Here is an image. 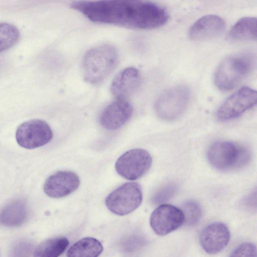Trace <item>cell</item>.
Returning <instances> with one entry per match:
<instances>
[{
	"label": "cell",
	"mask_w": 257,
	"mask_h": 257,
	"mask_svg": "<svg viewBox=\"0 0 257 257\" xmlns=\"http://www.w3.org/2000/svg\"><path fill=\"white\" fill-rule=\"evenodd\" d=\"M71 7L92 22L133 29L159 27L169 18L163 7L148 1H76L71 4Z\"/></svg>",
	"instance_id": "6da1fadb"
},
{
	"label": "cell",
	"mask_w": 257,
	"mask_h": 257,
	"mask_svg": "<svg viewBox=\"0 0 257 257\" xmlns=\"http://www.w3.org/2000/svg\"><path fill=\"white\" fill-rule=\"evenodd\" d=\"M118 58L117 50L110 45H100L89 50L82 61L84 80L92 84L100 83L113 70Z\"/></svg>",
	"instance_id": "7a4b0ae2"
},
{
	"label": "cell",
	"mask_w": 257,
	"mask_h": 257,
	"mask_svg": "<svg viewBox=\"0 0 257 257\" xmlns=\"http://www.w3.org/2000/svg\"><path fill=\"white\" fill-rule=\"evenodd\" d=\"M207 159L216 169L233 171L246 166L250 159V153L247 148L236 143L218 141L210 147Z\"/></svg>",
	"instance_id": "3957f363"
},
{
	"label": "cell",
	"mask_w": 257,
	"mask_h": 257,
	"mask_svg": "<svg viewBox=\"0 0 257 257\" xmlns=\"http://www.w3.org/2000/svg\"><path fill=\"white\" fill-rule=\"evenodd\" d=\"M252 59L246 55H235L225 59L219 64L214 76L216 86L227 91L235 87L251 69Z\"/></svg>",
	"instance_id": "277c9868"
},
{
	"label": "cell",
	"mask_w": 257,
	"mask_h": 257,
	"mask_svg": "<svg viewBox=\"0 0 257 257\" xmlns=\"http://www.w3.org/2000/svg\"><path fill=\"white\" fill-rule=\"evenodd\" d=\"M143 200L142 189L136 182L123 184L105 198V203L111 212L125 215L136 210L141 204Z\"/></svg>",
	"instance_id": "5b68a950"
},
{
	"label": "cell",
	"mask_w": 257,
	"mask_h": 257,
	"mask_svg": "<svg viewBox=\"0 0 257 257\" xmlns=\"http://www.w3.org/2000/svg\"><path fill=\"white\" fill-rule=\"evenodd\" d=\"M189 98L190 91L186 86L177 85L170 88L158 98L155 104L156 112L162 119H175L184 112Z\"/></svg>",
	"instance_id": "8992f818"
},
{
	"label": "cell",
	"mask_w": 257,
	"mask_h": 257,
	"mask_svg": "<svg viewBox=\"0 0 257 257\" xmlns=\"http://www.w3.org/2000/svg\"><path fill=\"white\" fill-rule=\"evenodd\" d=\"M152 163V157L147 151L135 149L120 156L115 163V168L121 177L135 180L143 176L150 169Z\"/></svg>",
	"instance_id": "52a82bcc"
},
{
	"label": "cell",
	"mask_w": 257,
	"mask_h": 257,
	"mask_svg": "<svg viewBox=\"0 0 257 257\" xmlns=\"http://www.w3.org/2000/svg\"><path fill=\"white\" fill-rule=\"evenodd\" d=\"M50 126L45 121L33 119L24 122L17 128L16 139L21 147L33 149L48 144L52 139Z\"/></svg>",
	"instance_id": "ba28073f"
},
{
	"label": "cell",
	"mask_w": 257,
	"mask_h": 257,
	"mask_svg": "<svg viewBox=\"0 0 257 257\" xmlns=\"http://www.w3.org/2000/svg\"><path fill=\"white\" fill-rule=\"evenodd\" d=\"M256 100V91L250 87H243L221 105L217 111V116L222 121L236 118L254 105Z\"/></svg>",
	"instance_id": "9c48e42d"
},
{
	"label": "cell",
	"mask_w": 257,
	"mask_h": 257,
	"mask_svg": "<svg viewBox=\"0 0 257 257\" xmlns=\"http://www.w3.org/2000/svg\"><path fill=\"white\" fill-rule=\"evenodd\" d=\"M185 222L182 210L170 204H162L152 212L150 225L159 235L164 236L176 230Z\"/></svg>",
	"instance_id": "30bf717a"
},
{
	"label": "cell",
	"mask_w": 257,
	"mask_h": 257,
	"mask_svg": "<svg viewBox=\"0 0 257 257\" xmlns=\"http://www.w3.org/2000/svg\"><path fill=\"white\" fill-rule=\"evenodd\" d=\"M230 237L227 226L220 222L208 224L203 228L199 236L202 248L209 254H216L227 245Z\"/></svg>",
	"instance_id": "8fae6325"
},
{
	"label": "cell",
	"mask_w": 257,
	"mask_h": 257,
	"mask_svg": "<svg viewBox=\"0 0 257 257\" xmlns=\"http://www.w3.org/2000/svg\"><path fill=\"white\" fill-rule=\"evenodd\" d=\"M79 184V177L74 172L58 171L46 179L44 185V191L50 197L61 198L74 192Z\"/></svg>",
	"instance_id": "7c38bea8"
},
{
	"label": "cell",
	"mask_w": 257,
	"mask_h": 257,
	"mask_svg": "<svg viewBox=\"0 0 257 257\" xmlns=\"http://www.w3.org/2000/svg\"><path fill=\"white\" fill-rule=\"evenodd\" d=\"M132 105L124 99H117L107 105L102 111L100 123L105 128L114 130L120 127L131 117Z\"/></svg>",
	"instance_id": "4fadbf2b"
},
{
	"label": "cell",
	"mask_w": 257,
	"mask_h": 257,
	"mask_svg": "<svg viewBox=\"0 0 257 257\" xmlns=\"http://www.w3.org/2000/svg\"><path fill=\"white\" fill-rule=\"evenodd\" d=\"M225 28V23L221 17L214 15H206L192 25L189 31V36L194 41L209 40L220 35Z\"/></svg>",
	"instance_id": "5bb4252c"
},
{
	"label": "cell",
	"mask_w": 257,
	"mask_h": 257,
	"mask_svg": "<svg viewBox=\"0 0 257 257\" xmlns=\"http://www.w3.org/2000/svg\"><path fill=\"white\" fill-rule=\"evenodd\" d=\"M141 76L139 70L133 67L124 68L114 78L110 86V91L118 99L133 93L140 84Z\"/></svg>",
	"instance_id": "9a60e30c"
},
{
	"label": "cell",
	"mask_w": 257,
	"mask_h": 257,
	"mask_svg": "<svg viewBox=\"0 0 257 257\" xmlns=\"http://www.w3.org/2000/svg\"><path fill=\"white\" fill-rule=\"evenodd\" d=\"M28 209L22 200L14 201L5 206L0 212V223L8 226H17L26 220Z\"/></svg>",
	"instance_id": "2e32d148"
},
{
	"label": "cell",
	"mask_w": 257,
	"mask_h": 257,
	"mask_svg": "<svg viewBox=\"0 0 257 257\" xmlns=\"http://www.w3.org/2000/svg\"><path fill=\"white\" fill-rule=\"evenodd\" d=\"M256 34V18L244 17L234 25L228 33V38L233 41L255 40Z\"/></svg>",
	"instance_id": "e0dca14e"
},
{
	"label": "cell",
	"mask_w": 257,
	"mask_h": 257,
	"mask_svg": "<svg viewBox=\"0 0 257 257\" xmlns=\"http://www.w3.org/2000/svg\"><path fill=\"white\" fill-rule=\"evenodd\" d=\"M103 250L100 242L87 237L74 243L68 250L67 257H98Z\"/></svg>",
	"instance_id": "ac0fdd59"
},
{
	"label": "cell",
	"mask_w": 257,
	"mask_h": 257,
	"mask_svg": "<svg viewBox=\"0 0 257 257\" xmlns=\"http://www.w3.org/2000/svg\"><path fill=\"white\" fill-rule=\"evenodd\" d=\"M68 240L59 236L48 239L41 242L36 248L34 257H59L67 248Z\"/></svg>",
	"instance_id": "d6986e66"
},
{
	"label": "cell",
	"mask_w": 257,
	"mask_h": 257,
	"mask_svg": "<svg viewBox=\"0 0 257 257\" xmlns=\"http://www.w3.org/2000/svg\"><path fill=\"white\" fill-rule=\"evenodd\" d=\"M20 38L18 28L7 23H0V53L15 45Z\"/></svg>",
	"instance_id": "ffe728a7"
},
{
	"label": "cell",
	"mask_w": 257,
	"mask_h": 257,
	"mask_svg": "<svg viewBox=\"0 0 257 257\" xmlns=\"http://www.w3.org/2000/svg\"><path fill=\"white\" fill-rule=\"evenodd\" d=\"M182 210L185 217V223L188 226L194 225L199 221L202 214L200 205L195 201L190 200L185 202Z\"/></svg>",
	"instance_id": "44dd1931"
},
{
	"label": "cell",
	"mask_w": 257,
	"mask_h": 257,
	"mask_svg": "<svg viewBox=\"0 0 257 257\" xmlns=\"http://www.w3.org/2000/svg\"><path fill=\"white\" fill-rule=\"evenodd\" d=\"M230 257H256V246L251 242H244L232 251Z\"/></svg>",
	"instance_id": "7402d4cb"
},
{
	"label": "cell",
	"mask_w": 257,
	"mask_h": 257,
	"mask_svg": "<svg viewBox=\"0 0 257 257\" xmlns=\"http://www.w3.org/2000/svg\"><path fill=\"white\" fill-rule=\"evenodd\" d=\"M31 249V245L28 242L19 243L14 248L13 257H28Z\"/></svg>",
	"instance_id": "603a6c76"
},
{
	"label": "cell",
	"mask_w": 257,
	"mask_h": 257,
	"mask_svg": "<svg viewBox=\"0 0 257 257\" xmlns=\"http://www.w3.org/2000/svg\"><path fill=\"white\" fill-rule=\"evenodd\" d=\"M175 186L174 185H168L160 192L159 194V199L163 201L169 198L175 191Z\"/></svg>",
	"instance_id": "cb8c5ba5"
}]
</instances>
